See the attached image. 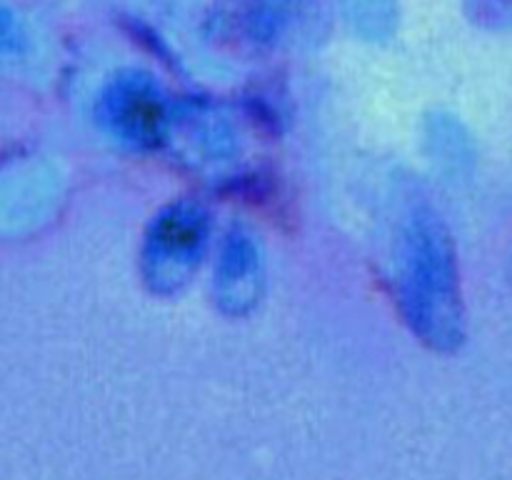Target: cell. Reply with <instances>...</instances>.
<instances>
[{"label": "cell", "instance_id": "6da1fadb", "mask_svg": "<svg viewBox=\"0 0 512 480\" xmlns=\"http://www.w3.org/2000/svg\"><path fill=\"white\" fill-rule=\"evenodd\" d=\"M398 305L423 343L453 350L465 338L458 258L453 240L430 210H415L400 240Z\"/></svg>", "mask_w": 512, "mask_h": 480}, {"label": "cell", "instance_id": "7a4b0ae2", "mask_svg": "<svg viewBox=\"0 0 512 480\" xmlns=\"http://www.w3.org/2000/svg\"><path fill=\"white\" fill-rule=\"evenodd\" d=\"M210 215L195 200H178L160 210L143 243V278L158 295H173L190 283L205 255Z\"/></svg>", "mask_w": 512, "mask_h": 480}, {"label": "cell", "instance_id": "3957f363", "mask_svg": "<svg viewBox=\"0 0 512 480\" xmlns=\"http://www.w3.org/2000/svg\"><path fill=\"white\" fill-rule=\"evenodd\" d=\"M105 128L130 145H155L168 130V103L153 78L143 73H120L100 98Z\"/></svg>", "mask_w": 512, "mask_h": 480}, {"label": "cell", "instance_id": "277c9868", "mask_svg": "<svg viewBox=\"0 0 512 480\" xmlns=\"http://www.w3.org/2000/svg\"><path fill=\"white\" fill-rule=\"evenodd\" d=\"M263 290V255L253 235L233 228L220 245L215 265V300L228 315H245L258 305Z\"/></svg>", "mask_w": 512, "mask_h": 480}]
</instances>
